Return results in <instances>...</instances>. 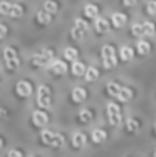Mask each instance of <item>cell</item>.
Masks as SVG:
<instances>
[{
  "label": "cell",
  "mask_w": 156,
  "mask_h": 157,
  "mask_svg": "<svg viewBox=\"0 0 156 157\" xmlns=\"http://www.w3.org/2000/svg\"><path fill=\"white\" fill-rule=\"evenodd\" d=\"M53 14H50L49 11H39L37 13V17H36V18H37V21L40 22V24H43V25H47V24H50V22H51V19H53Z\"/></svg>",
  "instance_id": "15"
},
{
  "label": "cell",
  "mask_w": 156,
  "mask_h": 157,
  "mask_svg": "<svg viewBox=\"0 0 156 157\" xmlns=\"http://www.w3.org/2000/svg\"><path fill=\"white\" fill-rule=\"evenodd\" d=\"M41 141H43V144L50 145L53 147H60L64 144V136L61 134H55L50 130H44L41 132Z\"/></svg>",
  "instance_id": "2"
},
{
  "label": "cell",
  "mask_w": 156,
  "mask_h": 157,
  "mask_svg": "<svg viewBox=\"0 0 156 157\" xmlns=\"http://www.w3.org/2000/svg\"><path fill=\"white\" fill-rule=\"evenodd\" d=\"M11 3L6 2V0H3V2H0V14H3V15H10V10H11Z\"/></svg>",
  "instance_id": "27"
},
{
  "label": "cell",
  "mask_w": 156,
  "mask_h": 157,
  "mask_svg": "<svg viewBox=\"0 0 156 157\" xmlns=\"http://www.w3.org/2000/svg\"><path fill=\"white\" fill-rule=\"evenodd\" d=\"M133 97V91L130 88H126V87H122L120 92L118 94V99L120 101V102H126V101H129L130 98Z\"/></svg>",
  "instance_id": "16"
},
{
  "label": "cell",
  "mask_w": 156,
  "mask_h": 157,
  "mask_svg": "<svg viewBox=\"0 0 156 157\" xmlns=\"http://www.w3.org/2000/svg\"><path fill=\"white\" fill-rule=\"evenodd\" d=\"M50 71L53 72V73L55 75H64L66 72V63L62 62V61H51V63H50Z\"/></svg>",
  "instance_id": "9"
},
{
  "label": "cell",
  "mask_w": 156,
  "mask_h": 157,
  "mask_svg": "<svg viewBox=\"0 0 156 157\" xmlns=\"http://www.w3.org/2000/svg\"><path fill=\"white\" fill-rule=\"evenodd\" d=\"M86 97H87V92H86V90L82 88V87H76V88H73V91H72V99L77 103L84 101Z\"/></svg>",
  "instance_id": "10"
},
{
  "label": "cell",
  "mask_w": 156,
  "mask_h": 157,
  "mask_svg": "<svg viewBox=\"0 0 156 157\" xmlns=\"http://www.w3.org/2000/svg\"><path fill=\"white\" fill-rule=\"evenodd\" d=\"M3 146V141H2V139H0V147H2Z\"/></svg>",
  "instance_id": "37"
},
{
  "label": "cell",
  "mask_w": 156,
  "mask_h": 157,
  "mask_svg": "<svg viewBox=\"0 0 156 157\" xmlns=\"http://www.w3.org/2000/svg\"><path fill=\"white\" fill-rule=\"evenodd\" d=\"M144 33H145L146 36H152L155 33V25L152 24V22H149V21H146V22H144Z\"/></svg>",
  "instance_id": "28"
},
{
  "label": "cell",
  "mask_w": 156,
  "mask_h": 157,
  "mask_svg": "<svg viewBox=\"0 0 156 157\" xmlns=\"http://www.w3.org/2000/svg\"><path fill=\"white\" fill-rule=\"evenodd\" d=\"M137 50H138V52H140L141 55H145V54H148V52L151 51V46H149L148 41L140 40L137 43Z\"/></svg>",
  "instance_id": "18"
},
{
  "label": "cell",
  "mask_w": 156,
  "mask_h": 157,
  "mask_svg": "<svg viewBox=\"0 0 156 157\" xmlns=\"http://www.w3.org/2000/svg\"><path fill=\"white\" fill-rule=\"evenodd\" d=\"M6 33H7V28H6L3 24H0V40L6 36Z\"/></svg>",
  "instance_id": "34"
},
{
  "label": "cell",
  "mask_w": 156,
  "mask_h": 157,
  "mask_svg": "<svg viewBox=\"0 0 156 157\" xmlns=\"http://www.w3.org/2000/svg\"><path fill=\"white\" fill-rule=\"evenodd\" d=\"M126 127H127V130L130 131V132H134V131H137L138 130V123H137V120H134V119H129L127 120V123H126Z\"/></svg>",
  "instance_id": "30"
},
{
  "label": "cell",
  "mask_w": 156,
  "mask_h": 157,
  "mask_svg": "<svg viewBox=\"0 0 156 157\" xmlns=\"http://www.w3.org/2000/svg\"><path fill=\"white\" fill-rule=\"evenodd\" d=\"M131 32H133V35L134 36H142V35H145L144 33V25L142 24H134L131 26Z\"/></svg>",
  "instance_id": "29"
},
{
  "label": "cell",
  "mask_w": 156,
  "mask_h": 157,
  "mask_svg": "<svg viewBox=\"0 0 156 157\" xmlns=\"http://www.w3.org/2000/svg\"><path fill=\"white\" fill-rule=\"evenodd\" d=\"M75 26H77V28H80L82 30H87V24H86L83 19H80V18H77L76 21H75Z\"/></svg>",
  "instance_id": "33"
},
{
  "label": "cell",
  "mask_w": 156,
  "mask_h": 157,
  "mask_svg": "<svg viewBox=\"0 0 156 157\" xmlns=\"http://www.w3.org/2000/svg\"><path fill=\"white\" fill-rule=\"evenodd\" d=\"M3 57H4V62L10 71H15L19 66V59L17 57V52L14 48L11 47H6L4 51H3Z\"/></svg>",
  "instance_id": "4"
},
{
  "label": "cell",
  "mask_w": 156,
  "mask_h": 157,
  "mask_svg": "<svg viewBox=\"0 0 156 157\" xmlns=\"http://www.w3.org/2000/svg\"><path fill=\"white\" fill-rule=\"evenodd\" d=\"M87 69H86V66L82 62H73V65H72V73L75 76H82V75H84Z\"/></svg>",
  "instance_id": "17"
},
{
  "label": "cell",
  "mask_w": 156,
  "mask_h": 157,
  "mask_svg": "<svg viewBox=\"0 0 156 157\" xmlns=\"http://www.w3.org/2000/svg\"><path fill=\"white\" fill-rule=\"evenodd\" d=\"M44 10L49 11L50 14H55L58 10V6L54 0H47V2H44Z\"/></svg>",
  "instance_id": "22"
},
{
  "label": "cell",
  "mask_w": 156,
  "mask_h": 157,
  "mask_svg": "<svg viewBox=\"0 0 156 157\" xmlns=\"http://www.w3.org/2000/svg\"><path fill=\"white\" fill-rule=\"evenodd\" d=\"M86 135L84 134H82V132H76L73 136H72V144H73V146L75 147H83L86 145Z\"/></svg>",
  "instance_id": "13"
},
{
  "label": "cell",
  "mask_w": 156,
  "mask_h": 157,
  "mask_svg": "<svg viewBox=\"0 0 156 157\" xmlns=\"http://www.w3.org/2000/svg\"><path fill=\"white\" fill-rule=\"evenodd\" d=\"M64 57H65L68 61H75L77 58V51L73 48V47L65 48V51H64Z\"/></svg>",
  "instance_id": "25"
},
{
  "label": "cell",
  "mask_w": 156,
  "mask_h": 157,
  "mask_svg": "<svg viewBox=\"0 0 156 157\" xmlns=\"http://www.w3.org/2000/svg\"><path fill=\"white\" fill-rule=\"evenodd\" d=\"M108 92H109L112 97H118V94L120 92V90H122V87L119 86L118 83H108Z\"/></svg>",
  "instance_id": "24"
},
{
  "label": "cell",
  "mask_w": 156,
  "mask_h": 157,
  "mask_svg": "<svg viewBox=\"0 0 156 157\" xmlns=\"http://www.w3.org/2000/svg\"><path fill=\"white\" fill-rule=\"evenodd\" d=\"M123 3L126 6H134L137 3V0H123Z\"/></svg>",
  "instance_id": "36"
},
{
  "label": "cell",
  "mask_w": 156,
  "mask_h": 157,
  "mask_svg": "<svg viewBox=\"0 0 156 157\" xmlns=\"http://www.w3.org/2000/svg\"><path fill=\"white\" fill-rule=\"evenodd\" d=\"M133 55H134V52H133V50L130 48V47L123 46L120 48V58L123 61H130L133 58Z\"/></svg>",
  "instance_id": "19"
},
{
  "label": "cell",
  "mask_w": 156,
  "mask_h": 157,
  "mask_svg": "<svg viewBox=\"0 0 156 157\" xmlns=\"http://www.w3.org/2000/svg\"><path fill=\"white\" fill-rule=\"evenodd\" d=\"M155 131H156V124H155Z\"/></svg>",
  "instance_id": "39"
},
{
  "label": "cell",
  "mask_w": 156,
  "mask_h": 157,
  "mask_svg": "<svg viewBox=\"0 0 156 157\" xmlns=\"http://www.w3.org/2000/svg\"><path fill=\"white\" fill-rule=\"evenodd\" d=\"M8 156H10V157H13V156H22V153L21 152H18V150H11V152L10 153H8Z\"/></svg>",
  "instance_id": "35"
},
{
  "label": "cell",
  "mask_w": 156,
  "mask_h": 157,
  "mask_svg": "<svg viewBox=\"0 0 156 157\" xmlns=\"http://www.w3.org/2000/svg\"><path fill=\"white\" fill-rule=\"evenodd\" d=\"M22 13H24L22 6H19V4H13V6H11L10 17H13V18H18V17L22 15Z\"/></svg>",
  "instance_id": "20"
},
{
  "label": "cell",
  "mask_w": 156,
  "mask_h": 157,
  "mask_svg": "<svg viewBox=\"0 0 156 157\" xmlns=\"http://www.w3.org/2000/svg\"><path fill=\"white\" fill-rule=\"evenodd\" d=\"M91 119H93V113H91L90 110H87V109H83V110H80L79 120L82 123H88V121H91Z\"/></svg>",
  "instance_id": "21"
},
{
  "label": "cell",
  "mask_w": 156,
  "mask_h": 157,
  "mask_svg": "<svg viewBox=\"0 0 156 157\" xmlns=\"http://www.w3.org/2000/svg\"><path fill=\"white\" fill-rule=\"evenodd\" d=\"M91 138H93V141L96 144H101V142H104L107 139V132L104 130H101V128H96L91 132Z\"/></svg>",
  "instance_id": "11"
},
{
  "label": "cell",
  "mask_w": 156,
  "mask_h": 157,
  "mask_svg": "<svg viewBox=\"0 0 156 157\" xmlns=\"http://www.w3.org/2000/svg\"><path fill=\"white\" fill-rule=\"evenodd\" d=\"M96 30L98 33H105L109 30V24L107 19L104 18H97L96 19Z\"/></svg>",
  "instance_id": "14"
},
{
  "label": "cell",
  "mask_w": 156,
  "mask_h": 157,
  "mask_svg": "<svg viewBox=\"0 0 156 157\" xmlns=\"http://www.w3.org/2000/svg\"><path fill=\"white\" fill-rule=\"evenodd\" d=\"M53 55H54L53 50L44 48L41 52L33 55L32 62H33V65H35V66H47V65H50V63H51Z\"/></svg>",
  "instance_id": "3"
},
{
  "label": "cell",
  "mask_w": 156,
  "mask_h": 157,
  "mask_svg": "<svg viewBox=\"0 0 156 157\" xmlns=\"http://www.w3.org/2000/svg\"><path fill=\"white\" fill-rule=\"evenodd\" d=\"M15 90H17V94L21 95V97H29L32 94V86L28 81H19L15 86Z\"/></svg>",
  "instance_id": "8"
},
{
  "label": "cell",
  "mask_w": 156,
  "mask_h": 157,
  "mask_svg": "<svg viewBox=\"0 0 156 157\" xmlns=\"http://www.w3.org/2000/svg\"><path fill=\"white\" fill-rule=\"evenodd\" d=\"M108 119H109L111 125H119L122 121L120 109L116 103H109L108 105Z\"/></svg>",
  "instance_id": "6"
},
{
  "label": "cell",
  "mask_w": 156,
  "mask_h": 157,
  "mask_svg": "<svg viewBox=\"0 0 156 157\" xmlns=\"http://www.w3.org/2000/svg\"><path fill=\"white\" fill-rule=\"evenodd\" d=\"M83 33H84V30H82L77 26H73V29H72V37H73L75 40H80L82 36H83Z\"/></svg>",
  "instance_id": "31"
},
{
  "label": "cell",
  "mask_w": 156,
  "mask_h": 157,
  "mask_svg": "<svg viewBox=\"0 0 156 157\" xmlns=\"http://www.w3.org/2000/svg\"><path fill=\"white\" fill-rule=\"evenodd\" d=\"M37 105L43 109L50 108V88L47 86H39L37 88Z\"/></svg>",
  "instance_id": "5"
},
{
  "label": "cell",
  "mask_w": 156,
  "mask_h": 157,
  "mask_svg": "<svg viewBox=\"0 0 156 157\" xmlns=\"http://www.w3.org/2000/svg\"><path fill=\"white\" fill-rule=\"evenodd\" d=\"M98 77V71H97L94 66H90V68L86 71V80L87 81H93Z\"/></svg>",
  "instance_id": "26"
},
{
  "label": "cell",
  "mask_w": 156,
  "mask_h": 157,
  "mask_svg": "<svg viewBox=\"0 0 156 157\" xmlns=\"http://www.w3.org/2000/svg\"><path fill=\"white\" fill-rule=\"evenodd\" d=\"M126 21H127L126 15L122 13H115L112 15V24L115 25L116 28H123L124 25H126Z\"/></svg>",
  "instance_id": "12"
},
{
  "label": "cell",
  "mask_w": 156,
  "mask_h": 157,
  "mask_svg": "<svg viewBox=\"0 0 156 157\" xmlns=\"http://www.w3.org/2000/svg\"><path fill=\"white\" fill-rule=\"evenodd\" d=\"M84 13L88 18H96V15L98 14V8H97V6H94V4H87L84 8Z\"/></svg>",
  "instance_id": "23"
},
{
  "label": "cell",
  "mask_w": 156,
  "mask_h": 157,
  "mask_svg": "<svg viewBox=\"0 0 156 157\" xmlns=\"http://www.w3.org/2000/svg\"><path fill=\"white\" fill-rule=\"evenodd\" d=\"M101 57H102V62H104L105 69H112V68H115L116 63H118V59H116V55H115V50H113V47L109 46V44L102 47Z\"/></svg>",
  "instance_id": "1"
},
{
  "label": "cell",
  "mask_w": 156,
  "mask_h": 157,
  "mask_svg": "<svg viewBox=\"0 0 156 157\" xmlns=\"http://www.w3.org/2000/svg\"><path fill=\"white\" fill-rule=\"evenodd\" d=\"M32 120H33L36 127H44V125L49 123V116L41 110H36V112H33Z\"/></svg>",
  "instance_id": "7"
},
{
  "label": "cell",
  "mask_w": 156,
  "mask_h": 157,
  "mask_svg": "<svg viewBox=\"0 0 156 157\" xmlns=\"http://www.w3.org/2000/svg\"><path fill=\"white\" fill-rule=\"evenodd\" d=\"M154 156H155V157H156V150H155V152H154Z\"/></svg>",
  "instance_id": "38"
},
{
  "label": "cell",
  "mask_w": 156,
  "mask_h": 157,
  "mask_svg": "<svg viewBox=\"0 0 156 157\" xmlns=\"http://www.w3.org/2000/svg\"><path fill=\"white\" fill-rule=\"evenodd\" d=\"M146 11H148L151 15H156V0H151L146 4Z\"/></svg>",
  "instance_id": "32"
}]
</instances>
